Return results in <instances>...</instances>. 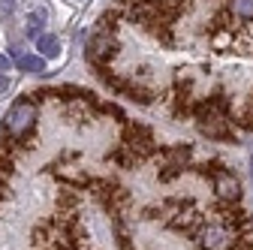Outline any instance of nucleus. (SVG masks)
Listing matches in <instances>:
<instances>
[{
  "instance_id": "obj_8",
  "label": "nucleus",
  "mask_w": 253,
  "mask_h": 250,
  "mask_svg": "<svg viewBox=\"0 0 253 250\" xmlns=\"http://www.w3.org/2000/svg\"><path fill=\"white\" fill-rule=\"evenodd\" d=\"M232 15L253 18V0H232Z\"/></svg>"
},
{
  "instance_id": "obj_5",
  "label": "nucleus",
  "mask_w": 253,
  "mask_h": 250,
  "mask_svg": "<svg viewBox=\"0 0 253 250\" xmlns=\"http://www.w3.org/2000/svg\"><path fill=\"white\" fill-rule=\"evenodd\" d=\"M12 64L18 67V70H24V73H45V57H40V54H27V51H15L12 48Z\"/></svg>"
},
{
  "instance_id": "obj_11",
  "label": "nucleus",
  "mask_w": 253,
  "mask_h": 250,
  "mask_svg": "<svg viewBox=\"0 0 253 250\" xmlns=\"http://www.w3.org/2000/svg\"><path fill=\"white\" fill-rule=\"evenodd\" d=\"M250 175H253V160H250Z\"/></svg>"
},
{
  "instance_id": "obj_9",
  "label": "nucleus",
  "mask_w": 253,
  "mask_h": 250,
  "mask_svg": "<svg viewBox=\"0 0 253 250\" xmlns=\"http://www.w3.org/2000/svg\"><path fill=\"white\" fill-rule=\"evenodd\" d=\"M9 64H12V60L6 54H0V70H9Z\"/></svg>"
},
{
  "instance_id": "obj_12",
  "label": "nucleus",
  "mask_w": 253,
  "mask_h": 250,
  "mask_svg": "<svg viewBox=\"0 0 253 250\" xmlns=\"http://www.w3.org/2000/svg\"><path fill=\"white\" fill-rule=\"evenodd\" d=\"M6 3H12V0H6Z\"/></svg>"
},
{
  "instance_id": "obj_2",
  "label": "nucleus",
  "mask_w": 253,
  "mask_h": 250,
  "mask_svg": "<svg viewBox=\"0 0 253 250\" xmlns=\"http://www.w3.org/2000/svg\"><path fill=\"white\" fill-rule=\"evenodd\" d=\"M199 244L205 250H229L235 244V232L229 226H220V223H208L199 232Z\"/></svg>"
},
{
  "instance_id": "obj_10",
  "label": "nucleus",
  "mask_w": 253,
  "mask_h": 250,
  "mask_svg": "<svg viewBox=\"0 0 253 250\" xmlns=\"http://www.w3.org/2000/svg\"><path fill=\"white\" fill-rule=\"evenodd\" d=\"M6 87H9V82H6V79H3V76H0V93H3V90H6Z\"/></svg>"
},
{
  "instance_id": "obj_6",
  "label": "nucleus",
  "mask_w": 253,
  "mask_h": 250,
  "mask_svg": "<svg viewBox=\"0 0 253 250\" xmlns=\"http://www.w3.org/2000/svg\"><path fill=\"white\" fill-rule=\"evenodd\" d=\"M87 54H90L93 60H106V57H112V54H115V40H112V34H97V37L90 40Z\"/></svg>"
},
{
  "instance_id": "obj_4",
  "label": "nucleus",
  "mask_w": 253,
  "mask_h": 250,
  "mask_svg": "<svg viewBox=\"0 0 253 250\" xmlns=\"http://www.w3.org/2000/svg\"><path fill=\"white\" fill-rule=\"evenodd\" d=\"M199 130H202L205 136H211V139H223V136H229V130H226V118H223V115H214L211 109L199 115Z\"/></svg>"
},
{
  "instance_id": "obj_7",
  "label": "nucleus",
  "mask_w": 253,
  "mask_h": 250,
  "mask_svg": "<svg viewBox=\"0 0 253 250\" xmlns=\"http://www.w3.org/2000/svg\"><path fill=\"white\" fill-rule=\"evenodd\" d=\"M37 48H40V57H57L60 54V40L51 37V34H42V37H37Z\"/></svg>"
},
{
  "instance_id": "obj_3",
  "label": "nucleus",
  "mask_w": 253,
  "mask_h": 250,
  "mask_svg": "<svg viewBox=\"0 0 253 250\" xmlns=\"http://www.w3.org/2000/svg\"><path fill=\"white\" fill-rule=\"evenodd\" d=\"M214 193L223 202H238L241 199V184H238V178L232 172L220 169V172H214Z\"/></svg>"
},
{
  "instance_id": "obj_1",
  "label": "nucleus",
  "mask_w": 253,
  "mask_h": 250,
  "mask_svg": "<svg viewBox=\"0 0 253 250\" xmlns=\"http://www.w3.org/2000/svg\"><path fill=\"white\" fill-rule=\"evenodd\" d=\"M37 118H40L37 106L30 103V100H21V103H15V106L6 112V118H3V130H6L12 139H24L30 130H34Z\"/></svg>"
}]
</instances>
